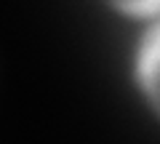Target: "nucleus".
Instances as JSON below:
<instances>
[{"label": "nucleus", "mask_w": 160, "mask_h": 144, "mask_svg": "<svg viewBox=\"0 0 160 144\" xmlns=\"http://www.w3.org/2000/svg\"><path fill=\"white\" fill-rule=\"evenodd\" d=\"M142 83L147 88L149 99L155 102V107L160 110V27L147 37L142 48Z\"/></svg>", "instance_id": "f257e3e1"}, {"label": "nucleus", "mask_w": 160, "mask_h": 144, "mask_svg": "<svg viewBox=\"0 0 160 144\" xmlns=\"http://www.w3.org/2000/svg\"><path fill=\"white\" fill-rule=\"evenodd\" d=\"M112 3L118 8H126V11H133V13H149L160 8V0H112Z\"/></svg>", "instance_id": "f03ea898"}]
</instances>
